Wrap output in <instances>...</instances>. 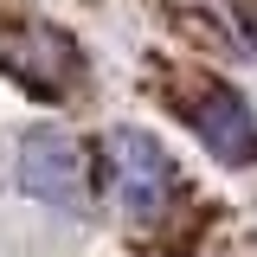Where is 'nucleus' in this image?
I'll list each match as a JSON object with an SVG mask.
<instances>
[{
    "instance_id": "f257e3e1",
    "label": "nucleus",
    "mask_w": 257,
    "mask_h": 257,
    "mask_svg": "<svg viewBox=\"0 0 257 257\" xmlns=\"http://www.w3.org/2000/svg\"><path fill=\"white\" fill-rule=\"evenodd\" d=\"M103 155H109V187H116V206H122L135 225H161L174 212V193H180V174H174V155L161 148L148 128H109L103 135Z\"/></svg>"
},
{
    "instance_id": "f03ea898",
    "label": "nucleus",
    "mask_w": 257,
    "mask_h": 257,
    "mask_svg": "<svg viewBox=\"0 0 257 257\" xmlns=\"http://www.w3.org/2000/svg\"><path fill=\"white\" fill-rule=\"evenodd\" d=\"M13 174H20V193L26 199L52 206L64 219H84L90 212V155H84V142L71 128H52V122L32 128L26 142H20Z\"/></svg>"
},
{
    "instance_id": "7ed1b4c3",
    "label": "nucleus",
    "mask_w": 257,
    "mask_h": 257,
    "mask_svg": "<svg viewBox=\"0 0 257 257\" xmlns=\"http://www.w3.org/2000/svg\"><path fill=\"white\" fill-rule=\"evenodd\" d=\"M0 71L39 96H58L84 77V52L71 32L45 26V20H7L0 26Z\"/></svg>"
},
{
    "instance_id": "20e7f679",
    "label": "nucleus",
    "mask_w": 257,
    "mask_h": 257,
    "mask_svg": "<svg viewBox=\"0 0 257 257\" xmlns=\"http://www.w3.org/2000/svg\"><path fill=\"white\" fill-rule=\"evenodd\" d=\"M180 116L193 122V135L206 142L212 161H225V167H251L257 161V116L225 77H199L187 90V103H180Z\"/></svg>"
}]
</instances>
